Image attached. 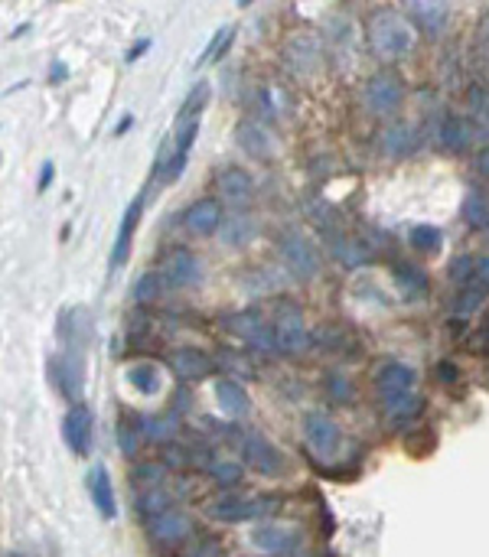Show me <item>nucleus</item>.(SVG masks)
<instances>
[{
	"label": "nucleus",
	"instance_id": "nucleus-12",
	"mask_svg": "<svg viewBox=\"0 0 489 557\" xmlns=\"http://www.w3.org/2000/svg\"><path fill=\"white\" fill-rule=\"evenodd\" d=\"M375 388H379L381 408H385V404L405 398V394H414L418 375H414V369L405 365V362H385V365L375 371Z\"/></svg>",
	"mask_w": 489,
	"mask_h": 557
},
{
	"label": "nucleus",
	"instance_id": "nucleus-20",
	"mask_svg": "<svg viewBox=\"0 0 489 557\" xmlns=\"http://www.w3.org/2000/svg\"><path fill=\"white\" fill-rule=\"evenodd\" d=\"M164 277L170 287H196V283L203 281V264H199V258H196L193 251L176 248V251L166 258Z\"/></svg>",
	"mask_w": 489,
	"mask_h": 557
},
{
	"label": "nucleus",
	"instance_id": "nucleus-48",
	"mask_svg": "<svg viewBox=\"0 0 489 557\" xmlns=\"http://www.w3.org/2000/svg\"><path fill=\"white\" fill-rule=\"evenodd\" d=\"M477 283L483 290H489V254L477 258Z\"/></svg>",
	"mask_w": 489,
	"mask_h": 557
},
{
	"label": "nucleus",
	"instance_id": "nucleus-15",
	"mask_svg": "<svg viewBox=\"0 0 489 557\" xmlns=\"http://www.w3.org/2000/svg\"><path fill=\"white\" fill-rule=\"evenodd\" d=\"M252 545L264 554H293L301 547V531L293 525H284V521H268V525H258L252 531Z\"/></svg>",
	"mask_w": 489,
	"mask_h": 557
},
{
	"label": "nucleus",
	"instance_id": "nucleus-45",
	"mask_svg": "<svg viewBox=\"0 0 489 557\" xmlns=\"http://www.w3.org/2000/svg\"><path fill=\"white\" fill-rule=\"evenodd\" d=\"M434 375H437V381H440V385H457V381H460V375H463V371H460V365H457V362L440 359L437 365H434Z\"/></svg>",
	"mask_w": 489,
	"mask_h": 557
},
{
	"label": "nucleus",
	"instance_id": "nucleus-21",
	"mask_svg": "<svg viewBox=\"0 0 489 557\" xmlns=\"http://www.w3.org/2000/svg\"><path fill=\"white\" fill-rule=\"evenodd\" d=\"M215 186L228 205H244L254 195V179L248 176V170L242 166H225L215 173Z\"/></svg>",
	"mask_w": 489,
	"mask_h": 557
},
{
	"label": "nucleus",
	"instance_id": "nucleus-53",
	"mask_svg": "<svg viewBox=\"0 0 489 557\" xmlns=\"http://www.w3.org/2000/svg\"><path fill=\"white\" fill-rule=\"evenodd\" d=\"M127 127H131V117H124V121H121V124L115 127V134H124Z\"/></svg>",
	"mask_w": 489,
	"mask_h": 557
},
{
	"label": "nucleus",
	"instance_id": "nucleus-49",
	"mask_svg": "<svg viewBox=\"0 0 489 557\" xmlns=\"http://www.w3.org/2000/svg\"><path fill=\"white\" fill-rule=\"evenodd\" d=\"M147 49H150V39H137L134 46L127 49V56H124V62H137V59L144 56Z\"/></svg>",
	"mask_w": 489,
	"mask_h": 557
},
{
	"label": "nucleus",
	"instance_id": "nucleus-27",
	"mask_svg": "<svg viewBox=\"0 0 489 557\" xmlns=\"http://www.w3.org/2000/svg\"><path fill=\"white\" fill-rule=\"evenodd\" d=\"M330 248L333 254L340 258V264H346V267H362V264L372 261V248L365 242H359V238H349V235H333L330 238Z\"/></svg>",
	"mask_w": 489,
	"mask_h": 557
},
{
	"label": "nucleus",
	"instance_id": "nucleus-33",
	"mask_svg": "<svg viewBox=\"0 0 489 557\" xmlns=\"http://www.w3.org/2000/svg\"><path fill=\"white\" fill-rule=\"evenodd\" d=\"M421 410H424V398H421L418 391H414V394H405V398H398V401H391V404H385V414H389V420L395 424V427H408Z\"/></svg>",
	"mask_w": 489,
	"mask_h": 557
},
{
	"label": "nucleus",
	"instance_id": "nucleus-24",
	"mask_svg": "<svg viewBox=\"0 0 489 557\" xmlns=\"http://www.w3.org/2000/svg\"><path fill=\"white\" fill-rule=\"evenodd\" d=\"M215 401H219V410L228 414V418H242V414H248V408H252L248 391H244L235 378L215 381Z\"/></svg>",
	"mask_w": 489,
	"mask_h": 557
},
{
	"label": "nucleus",
	"instance_id": "nucleus-38",
	"mask_svg": "<svg viewBox=\"0 0 489 557\" xmlns=\"http://www.w3.org/2000/svg\"><path fill=\"white\" fill-rule=\"evenodd\" d=\"M411 248H418L424 254H434L440 251V244H444V232H440L437 225H414L408 235Z\"/></svg>",
	"mask_w": 489,
	"mask_h": 557
},
{
	"label": "nucleus",
	"instance_id": "nucleus-44",
	"mask_svg": "<svg viewBox=\"0 0 489 557\" xmlns=\"http://www.w3.org/2000/svg\"><path fill=\"white\" fill-rule=\"evenodd\" d=\"M189 463H196V453H193V450L166 447V453H164V466H170V469H183V466H189Z\"/></svg>",
	"mask_w": 489,
	"mask_h": 557
},
{
	"label": "nucleus",
	"instance_id": "nucleus-50",
	"mask_svg": "<svg viewBox=\"0 0 489 557\" xmlns=\"http://www.w3.org/2000/svg\"><path fill=\"white\" fill-rule=\"evenodd\" d=\"M225 365H228L232 371H238V369H242V371H252V362H248V359H238V355H228V359H225Z\"/></svg>",
	"mask_w": 489,
	"mask_h": 557
},
{
	"label": "nucleus",
	"instance_id": "nucleus-28",
	"mask_svg": "<svg viewBox=\"0 0 489 557\" xmlns=\"http://www.w3.org/2000/svg\"><path fill=\"white\" fill-rule=\"evenodd\" d=\"M127 381L134 385L144 398H154L156 391L164 388V375H160V365L156 362H137L127 369Z\"/></svg>",
	"mask_w": 489,
	"mask_h": 557
},
{
	"label": "nucleus",
	"instance_id": "nucleus-31",
	"mask_svg": "<svg viewBox=\"0 0 489 557\" xmlns=\"http://www.w3.org/2000/svg\"><path fill=\"white\" fill-rule=\"evenodd\" d=\"M395 283L408 300H418L421 293H428V274L414 267V264H398L395 267Z\"/></svg>",
	"mask_w": 489,
	"mask_h": 557
},
{
	"label": "nucleus",
	"instance_id": "nucleus-7",
	"mask_svg": "<svg viewBox=\"0 0 489 557\" xmlns=\"http://www.w3.org/2000/svg\"><path fill=\"white\" fill-rule=\"evenodd\" d=\"M274 339L281 355H303L313 346V332L307 330L297 306H281V313L274 316Z\"/></svg>",
	"mask_w": 489,
	"mask_h": 557
},
{
	"label": "nucleus",
	"instance_id": "nucleus-35",
	"mask_svg": "<svg viewBox=\"0 0 489 557\" xmlns=\"http://www.w3.org/2000/svg\"><path fill=\"white\" fill-rule=\"evenodd\" d=\"M115 437H117V447H121V453L134 459L137 453H140V447H144V440H147L144 430H140V418H134V424H131V420H117Z\"/></svg>",
	"mask_w": 489,
	"mask_h": 557
},
{
	"label": "nucleus",
	"instance_id": "nucleus-29",
	"mask_svg": "<svg viewBox=\"0 0 489 557\" xmlns=\"http://www.w3.org/2000/svg\"><path fill=\"white\" fill-rule=\"evenodd\" d=\"M166 277L164 271H144L140 277L134 281V287H131V297H134V303H140V306H147V303L160 300L166 293Z\"/></svg>",
	"mask_w": 489,
	"mask_h": 557
},
{
	"label": "nucleus",
	"instance_id": "nucleus-10",
	"mask_svg": "<svg viewBox=\"0 0 489 557\" xmlns=\"http://www.w3.org/2000/svg\"><path fill=\"white\" fill-rule=\"evenodd\" d=\"M147 537L160 551H176L183 541L193 537V518L186 515V512H180V508H170V512L147 521Z\"/></svg>",
	"mask_w": 489,
	"mask_h": 557
},
{
	"label": "nucleus",
	"instance_id": "nucleus-43",
	"mask_svg": "<svg viewBox=\"0 0 489 557\" xmlns=\"http://www.w3.org/2000/svg\"><path fill=\"white\" fill-rule=\"evenodd\" d=\"M164 463H144V466L134 469V486L144 482V489H156L164 486Z\"/></svg>",
	"mask_w": 489,
	"mask_h": 557
},
{
	"label": "nucleus",
	"instance_id": "nucleus-13",
	"mask_svg": "<svg viewBox=\"0 0 489 557\" xmlns=\"http://www.w3.org/2000/svg\"><path fill=\"white\" fill-rule=\"evenodd\" d=\"M166 365L180 381H203L215 371V359L205 349L196 346H180V349L166 352Z\"/></svg>",
	"mask_w": 489,
	"mask_h": 557
},
{
	"label": "nucleus",
	"instance_id": "nucleus-25",
	"mask_svg": "<svg viewBox=\"0 0 489 557\" xmlns=\"http://www.w3.org/2000/svg\"><path fill=\"white\" fill-rule=\"evenodd\" d=\"M437 140L447 154H463L469 147V124L460 115H444L437 127Z\"/></svg>",
	"mask_w": 489,
	"mask_h": 557
},
{
	"label": "nucleus",
	"instance_id": "nucleus-26",
	"mask_svg": "<svg viewBox=\"0 0 489 557\" xmlns=\"http://www.w3.org/2000/svg\"><path fill=\"white\" fill-rule=\"evenodd\" d=\"M258 235V222H254L252 215H225L222 228H219V238H222L225 244H232V248H242V244H248Z\"/></svg>",
	"mask_w": 489,
	"mask_h": 557
},
{
	"label": "nucleus",
	"instance_id": "nucleus-8",
	"mask_svg": "<svg viewBox=\"0 0 489 557\" xmlns=\"http://www.w3.org/2000/svg\"><path fill=\"white\" fill-rule=\"evenodd\" d=\"M405 98V82L395 72H375L362 88V101L372 115H395Z\"/></svg>",
	"mask_w": 489,
	"mask_h": 557
},
{
	"label": "nucleus",
	"instance_id": "nucleus-42",
	"mask_svg": "<svg viewBox=\"0 0 489 557\" xmlns=\"http://www.w3.org/2000/svg\"><path fill=\"white\" fill-rule=\"evenodd\" d=\"M232 33H235V27L219 29V33L212 36V43L205 46L203 59H199V66H203V62H209V59H215V62H222V56L228 52V46H232Z\"/></svg>",
	"mask_w": 489,
	"mask_h": 557
},
{
	"label": "nucleus",
	"instance_id": "nucleus-11",
	"mask_svg": "<svg viewBox=\"0 0 489 557\" xmlns=\"http://www.w3.org/2000/svg\"><path fill=\"white\" fill-rule=\"evenodd\" d=\"M303 437H307V447L320 457H336L342 447V434L340 424L326 414V410H310L303 418Z\"/></svg>",
	"mask_w": 489,
	"mask_h": 557
},
{
	"label": "nucleus",
	"instance_id": "nucleus-23",
	"mask_svg": "<svg viewBox=\"0 0 489 557\" xmlns=\"http://www.w3.org/2000/svg\"><path fill=\"white\" fill-rule=\"evenodd\" d=\"M414 127L408 121H391V124L381 127V137H379V147L385 150L389 156H408L414 150Z\"/></svg>",
	"mask_w": 489,
	"mask_h": 557
},
{
	"label": "nucleus",
	"instance_id": "nucleus-22",
	"mask_svg": "<svg viewBox=\"0 0 489 557\" xmlns=\"http://www.w3.org/2000/svg\"><path fill=\"white\" fill-rule=\"evenodd\" d=\"M235 144H238V150L254 156V160H268L274 150L271 134H268L258 121H238V124H235Z\"/></svg>",
	"mask_w": 489,
	"mask_h": 557
},
{
	"label": "nucleus",
	"instance_id": "nucleus-41",
	"mask_svg": "<svg viewBox=\"0 0 489 557\" xmlns=\"http://www.w3.org/2000/svg\"><path fill=\"white\" fill-rule=\"evenodd\" d=\"M326 394H330V401H336V404H349L352 381L346 378L342 371H330V375H326Z\"/></svg>",
	"mask_w": 489,
	"mask_h": 557
},
{
	"label": "nucleus",
	"instance_id": "nucleus-9",
	"mask_svg": "<svg viewBox=\"0 0 489 557\" xmlns=\"http://www.w3.org/2000/svg\"><path fill=\"white\" fill-rule=\"evenodd\" d=\"M281 258L287 264V271L301 281H310L320 274V251L313 248V242L301 232H284L281 235Z\"/></svg>",
	"mask_w": 489,
	"mask_h": 557
},
{
	"label": "nucleus",
	"instance_id": "nucleus-32",
	"mask_svg": "<svg viewBox=\"0 0 489 557\" xmlns=\"http://www.w3.org/2000/svg\"><path fill=\"white\" fill-rule=\"evenodd\" d=\"M170 508H173V496H170L164 486L144 489V496H137V515L144 518V521L164 515V512H170Z\"/></svg>",
	"mask_w": 489,
	"mask_h": 557
},
{
	"label": "nucleus",
	"instance_id": "nucleus-51",
	"mask_svg": "<svg viewBox=\"0 0 489 557\" xmlns=\"http://www.w3.org/2000/svg\"><path fill=\"white\" fill-rule=\"evenodd\" d=\"M66 76H68V68L56 59V62H52V68H49V78H52V82H62Z\"/></svg>",
	"mask_w": 489,
	"mask_h": 557
},
{
	"label": "nucleus",
	"instance_id": "nucleus-46",
	"mask_svg": "<svg viewBox=\"0 0 489 557\" xmlns=\"http://www.w3.org/2000/svg\"><path fill=\"white\" fill-rule=\"evenodd\" d=\"M469 352H489V316L483 320V326H479V332L469 339Z\"/></svg>",
	"mask_w": 489,
	"mask_h": 557
},
{
	"label": "nucleus",
	"instance_id": "nucleus-3",
	"mask_svg": "<svg viewBox=\"0 0 489 557\" xmlns=\"http://www.w3.org/2000/svg\"><path fill=\"white\" fill-rule=\"evenodd\" d=\"M225 330L232 332V336H238L248 349H258V352H264V355H274V352H277L274 322L264 320L261 313H254V310L232 313V316L225 320Z\"/></svg>",
	"mask_w": 489,
	"mask_h": 557
},
{
	"label": "nucleus",
	"instance_id": "nucleus-5",
	"mask_svg": "<svg viewBox=\"0 0 489 557\" xmlns=\"http://www.w3.org/2000/svg\"><path fill=\"white\" fill-rule=\"evenodd\" d=\"M238 447H242L244 466L254 469V473H261V476H281L284 473L281 450L274 447L264 434H258V430H242L238 434Z\"/></svg>",
	"mask_w": 489,
	"mask_h": 557
},
{
	"label": "nucleus",
	"instance_id": "nucleus-54",
	"mask_svg": "<svg viewBox=\"0 0 489 557\" xmlns=\"http://www.w3.org/2000/svg\"><path fill=\"white\" fill-rule=\"evenodd\" d=\"M7 557H23V554H7Z\"/></svg>",
	"mask_w": 489,
	"mask_h": 557
},
{
	"label": "nucleus",
	"instance_id": "nucleus-30",
	"mask_svg": "<svg viewBox=\"0 0 489 557\" xmlns=\"http://www.w3.org/2000/svg\"><path fill=\"white\" fill-rule=\"evenodd\" d=\"M205 473H209V479H212L215 486H222V489H235L238 482H242V476H244L242 463L225 459V457H209V463H205Z\"/></svg>",
	"mask_w": 489,
	"mask_h": 557
},
{
	"label": "nucleus",
	"instance_id": "nucleus-19",
	"mask_svg": "<svg viewBox=\"0 0 489 557\" xmlns=\"http://www.w3.org/2000/svg\"><path fill=\"white\" fill-rule=\"evenodd\" d=\"M88 496H92V505L98 508V515L105 521H115L117 518V502H115V486H111V476H108L105 463H95L88 469Z\"/></svg>",
	"mask_w": 489,
	"mask_h": 557
},
{
	"label": "nucleus",
	"instance_id": "nucleus-39",
	"mask_svg": "<svg viewBox=\"0 0 489 557\" xmlns=\"http://www.w3.org/2000/svg\"><path fill=\"white\" fill-rule=\"evenodd\" d=\"M450 281L457 283V287H467V283L477 281V258H469V254H460L450 261Z\"/></svg>",
	"mask_w": 489,
	"mask_h": 557
},
{
	"label": "nucleus",
	"instance_id": "nucleus-17",
	"mask_svg": "<svg viewBox=\"0 0 489 557\" xmlns=\"http://www.w3.org/2000/svg\"><path fill=\"white\" fill-rule=\"evenodd\" d=\"M140 215H144V193L134 195V199L127 203L124 215H121L115 248H111V267H121V264H124L127 258H131V244H134V232H137V222H140Z\"/></svg>",
	"mask_w": 489,
	"mask_h": 557
},
{
	"label": "nucleus",
	"instance_id": "nucleus-14",
	"mask_svg": "<svg viewBox=\"0 0 489 557\" xmlns=\"http://www.w3.org/2000/svg\"><path fill=\"white\" fill-rule=\"evenodd\" d=\"M92 434H95V418H92V410L88 404H72L66 410V418H62V440H66V447L76 453V457H85L88 450H92Z\"/></svg>",
	"mask_w": 489,
	"mask_h": 557
},
{
	"label": "nucleus",
	"instance_id": "nucleus-36",
	"mask_svg": "<svg viewBox=\"0 0 489 557\" xmlns=\"http://www.w3.org/2000/svg\"><path fill=\"white\" fill-rule=\"evenodd\" d=\"M140 430H144L147 440H156V443H166V440L176 437V418L173 414H156V418H140Z\"/></svg>",
	"mask_w": 489,
	"mask_h": 557
},
{
	"label": "nucleus",
	"instance_id": "nucleus-6",
	"mask_svg": "<svg viewBox=\"0 0 489 557\" xmlns=\"http://www.w3.org/2000/svg\"><path fill=\"white\" fill-rule=\"evenodd\" d=\"M281 59L287 72L297 78H307L313 76L317 68L323 66V43L320 36H313V33H293L281 49Z\"/></svg>",
	"mask_w": 489,
	"mask_h": 557
},
{
	"label": "nucleus",
	"instance_id": "nucleus-40",
	"mask_svg": "<svg viewBox=\"0 0 489 557\" xmlns=\"http://www.w3.org/2000/svg\"><path fill=\"white\" fill-rule=\"evenodd\" d=\"M483 287H479L477 281L473 283H467V287H460V293H457V300H453V313H460V316H467V313H473L483 303Z\"/></svg>",
	"mask_w": 489,
	"mask_h": 557
},
{
	"label": "nucleus",
	"instance_id": "nucleus-52",
	"mask_svg": "<svg viewBox=\"0 0 489 557\" xmlns=\"http://www.w3.org/2000/svg\"><path fill=\"white\" fill-rule=\"evenodd\" d=\"M477 170H479V173H483V176H489V147H486V150H483V154L477 156Z\"/></svg>",
	"mask_w": 489,
	"mask_h": 557
},
{
	"label": "nucleus",
	"instance_id": "nucleus-2",
	"mask_svg": "<svg viewBox=\"0 0 489 557\" xmlns=\"http://www.w3.org/2000/svg\"><path fill=\"white\" fill-rule=\"evenodd\" d=\"M274 502H277L274 496H238L232 489H225L205 502V515L222 525H238V521H252L274 512Z\"/></svg>",
	"mask_w": 489,
	"mask_h": 557
},
{
	"label": "nucleus",
	"instance_id": "nucleus-16",
	"mask_svg": "<svg viewBox=\"0 0 489 557\" xmlns=\"http://www.w3.org/2000/svg\"><path fill=\"white\" fill-rule=\"evenodd\" d=\"M405 10L424 36H440L450 20V4H444V0H408Z\"/></svg>",
	"mask_w": 489,
	"mask_h": 557
},
{
	"label": "nucleus",
	"instance_id": "nucleus-18",
	"mask_svg": "<svg viewBox=\"0 0 489 557\" xmlns=\"http://www.w3.org/2000/svg\"><path fill=\"white\" fill-rule=\"evenodd\" d=\"M222 222H225L222 203H219V199H212V195L196 199V203L183 212L186 232H193V235H212V232H219V228H222Z\"/></svg>",
	"mask_w": 489,
	"mask_h": 557
},
{
	"label": "nucleus",
	"instance_id": "nucleus-47",
	"mask_svg": "<svg viewBox=\"0 0 489 557\" xmlns=\"http://www.w3.org/2000/svg\"><path fill=\"white\" fill-rule=\"evenodd\" d=\"M52 176H56V166H52L46 160V163H43V170H39V179H36V189H39V193H46L49 186H52Z\"/></svg>",
	"mask_w": 489,
	"mask_h": 557
},
{
	"label": "nucleus",
	"instance_id": "nucleus-34",
	"mask_svg": "<svg viewBox=\"0 0 489 557\" xmlns=\"http://www.w3.org/2000/svg\"><path fill=\"white\" fill-rule=\"evenodd\" d=\"M463 222L469 225V228H489V203L486 195L479 193V189H469L467 195H463Z\"/></svg>",
	"mask_w": 489,
	"mask_h": 557
},
{
	"label": "nucleus",
	"instance_id": "nucleus-37",
	"mask_svg": "<svg viewBox=\"0 0 489 557\" xmlns=\"http://www.w3.org/2000/svg\"><path fill=\"white\" fill-rule=\"evenodd\" d=\"M205 101H209V82H196V88L186 95V101L180 105V115H176V124H186V121H196L203 115Z\"/></svg>",
	"mask_w": 489,
	"mask_h": 557
},
{
	"label": "nucleus",
	"instance_id": "nucleus-4",
	"mask_svg": "<svg viewBox=\"0 0 489 557\" xmlns=\"http://www.w3.org/2000/svg\"><path fill=\"white\" fill-rule=\"evenodd\" d=\"M49 375H52V385L59 388V394L72 404L82 401V388H85V359H82V349H62L56 359L49 362Z\"/></svg>",
	"mask_w": 489,
	"mask_h": 557
},
{
	"label": "nucleus",
	"instance_id": "nucleus-1",
	"mask_svg": "<svg viewBox=\"0 0 489 557\" xmlns=\"http://www.w3.org/2000/svg\"><path fill=\"white\" fill-rule=\"evenodd\" d=\"M414 27L395 10H379L369 20V43L381 59H401L414 49Z\"/></svg>",
	"mask_w": 489,
	"mask_h": 557
}]
</instances>
